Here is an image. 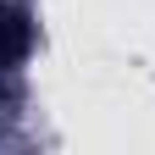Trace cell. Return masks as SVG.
<instances>
[{
	"label": "cell",
	"instance_id": "obj_1",
	"mask_svg": "<svg viewBox=\"0 0 155 155\" xmlns=\"http://www.w3.org/2000/svg\"><path fill=\"white\" fill-rule=\"evenodd\" d=\"M33 50V22H28V6L22 0H0V83H11L22 72Z\"/></svg>",
	"mask_w": 155,
	"mask_h": 155
}]
</instances>
